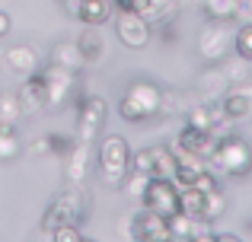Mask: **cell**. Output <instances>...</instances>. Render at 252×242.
<instances>
[{
	"mask_svg": "<svg viewBox=\"0 0 252 242\" xmlns=\"http://www.w3.org/2000/svg\"><path fill=\"white\" fill-rule=\"evenodd\" d=\"M160 93H163L160 83L147 80V77H131L122 89V99H118V115L128 124H144V121L157 118Z\"/></svg>",
	"mask_w": 252,
	"mask_h": 242,
	"instance_id": "obj_1",
	"label": "cell"
},
{
	"mask_svg": "<svg viewBox=\"0 0 252 242\" xmlns=\"http://www.w3.org/2000/svg\"><path fill=\"white\" fill-rule=\"evenodd\" d=\"M211 169L217 175H227V179H246L252 172V143L246 137L233 134H223L214 147V156H211Z\"/></svg>",
	"mask_w": 252,
	"mask_h": 242,
	"instance_id": "obj_2",
	"label": "cell"
},
{
	"mask_svg": "<svg viewBox=\"0 0 252 242\" xmlns=\"http://www.w3.org/2000/svg\"><path fill=\"white\" fill-rule=\"evenodd\" d=\"M83 217H86V191L77 182H67L64 188H58L55 198L45 207L42 230H45V236H48V230H55V226H61V223H83Z\"/></svg>",
	"mask_w": 252,
	"mask_h": 242,
	"instance_id": "obj_3",
	"label": "cell"
},
{
	"mask_svg": "<svg viewBox=\"0 0 252 242\" xmlns=\"http://www.w3.org/2000/svg\"><path fill=\"white\" fill-rule=\"evenodd\" d=\"M131 143L125 140L122 134H105L102 140H99V153H96V162H99V175H102V182L109 188H122L125 175H128L131 169Z\"/></svg>",
	"mask_w": 252,
	"mask_h": 242,
	"instance_id": "obj_4",
	"label": "cell"
},
{
	"mask_svg": "<svg viewBox=\"0 0 252 242\" xmlns=\"http://www.w3.org/2000/svg\"><path fill=\"white\" fill-rule=\"evenodd\" d=\"M195 48H198V57H201L204 64H223L227 54L233 51V32H230V23L208 19V23L198 29Z\"/></svg>",
	"mask_w": 252,
	"mask_h": 242,
	"instance_id": "obj_5",
	"label": "cell"
},
{
	"mask_svg": "<svg viewBox=\"0 0 252 242\" xmlns=\"http://www.w3.org/2000/svg\"><path fill=\"white\" fill-rule=\"evenodd\" d=\"M105 118H109V106H105L102 96H96V93L80 96L77 99V140L96 143L105 128Z\"/></svg>",
	"mask_w": 252,
	"mask_h": 242,
	"instance_id": "obj_6",
	"label": "cell"
},
{
	"mask_svg": "<svg viewBox=\"0 0 252 242\" xmlns=\"http://www.w3.org/2000/svg\"><path fill=\"white\" fill-rule=\"evenodd\" d=\"M42 77H45V86H48V99H45V108L48 112H61L64 106H67V99L74 96L77 89V77L74 70L67 67H58V64H42Z\"/></svg>",
	"mask_w": 252,
	"mask_h": 242,
	"instance_id": "obj_7",
	"label": "cell"
},
{
	"mask_svg": "<svg viewBox=\"0 0 252 242\" xmlns=\"http://www.w3.org/2000/svg\"><path fill=\"white\" fill-rule=\"evenodd\" d=\"M115 38L128 51H144L154 38V23L144 19L141 13H115Z\"/></svg>",
	"mask_w": 252,
	"mask_h": 242,
	"instance_id": "obj_8",
	"label": "cell"
},
{
	"mask_svg": "<svg viewBox=\"0 0 252 242\" xmlns=\"http://www.w3.org/2000/svg\"><path fill=\"white\" fill-rule=\"evenodd\" d=\"M137 204H141V207H150V211L163 214V217H169V214H176V211H179V185H176L172 179L150 175Z\"/></svg>",
	"mask_w": 252,
	"mask_h": 242,
	"instance_id": "obj_9",
	"label": "cell"
},
{
	"mask_svg": "<svg viewBox=\"0 0 252 242\" xmlns=\"http://www.w3.org/2000/svg\"><path fill=\"white\" fill-rule=\"evenodd\" d=\"M122 233H128V236L137 239V242H172L166 217L150 211V207H141V211L128 220V230H122Z\"/></svg>",
	"mask_w": 252,
	"mask_h": 242,
	"instance_id": "obj_10",
	"label": "cell"
},
{
	"mask_svg": "<svg viewBox=\"0 0 252 242\" xmlns=\"http://www.w3.org/2000/svg\"><path fill=\"white\" fill-rule=\"evenodd\" d=\"M64 10H67L77 23L102 29L105 23H112L115 6H112V0H64Z\"/></svg>",
	"mask_w": 252,
	"mask_h": 242,
	"instance_id": "obj_11",
	"label": "cell"
},
{
	"mask_svg": "<svg viewBox=\"0 0 252 242\" xmlns=\"http://www.w3.org/2000/svg\"><path fill=\"white\" fill-rule=\"evenodd\" d=\"M45 99H48V86H45V77L42 67L32 70V74L23 77V83L16 86V102L23 108V115H35L45 108Z\"/></svg>",
	"mask_w": 252,
	"mask_h": 242,
	"instance_id": "obj_12",
	"label": "cell"
},
{
	"mask_svg": "<svg viewBox=\"0 0 252 242\" xmlns=\"http://www.w3.org/2000/svg\"><path fill=\"white\" fill-rule=\"evenodd\" d=\"M61 160H64V175H67V182H77V185H80L86 179V172H90V162H93V143L77 140Z\"/></svg>",
	"mask_w": 252,
	"mask_h": 242,
	"instance_id": "obj_13",
	"label": "cell"
},
{
	"mask_svg": "<svg viewBox=\"0 0 252 242\" xmlns=\"http://www.w3.org/2000/svg\"><path fill=\"white\" fill-rule=\"evenodd\" d=\"M3 61L13 74H23V77L42 67V57H38V51L32 48V45H10V48L3 51Z\"/></svg>",
	"mask_w": 252,
	"mask_h": 242,
	"instance_id": "obj_14",
	"label": "cell"
},
{
	"mask_svg": "<svg viewBox=\"0 0 252 242\" xmlns=\"http://www.w3.org/2000/svg\"><path fill=\"white\" fill-rule=\"evenodd\" d=\"M48 61H51V64H58V67L74 70V74H80V70L86 67V61H83V54H80V48H77L74 38H61V42L51 45Z\"/></svg>",
	"mask_w": 252,
	"mask_h": 242,
	"instance_id": "obj_15",
	"label": "cell"
},
{
	"mask_svg": "<svg viewBox=\"0 0 252 242\" xmlns=\"http://www.w3.org/2000/svg\"><path fill=\"white\" fill-rule=\"evenodd\" d=\"M220 108H223V115H227L230 121H243V118L252 115V102H249V96L240 89V83H230L227 86V93L220 96Z\"/></svg>",
	"mask_w": 252,
	"mask_h": 242,
	"instance_id": "obj_16",
	"label": "cell"
},
{
	"mask_svg": "<svg viewBox=\"0 0 252 242\" xmlns=\"http://www.w3.org/2000/svg\"><path fill=\"white\" fill-rule=\"evenodd\" d=\"M74 42H77V48H80L86 64H99L105 57V42H102V32H99L96 26H83V32Z\"/></svg>",
	"mask_w": 252,
	"mask_h": 242,
	"instance_id": "obj_17",
	"label": "cell"
},
{
	"mask_svg": "<svg viewBox=\"0 0 252 242\" xmlns=\"http://www.w3.org/2000/svg\"><path fill=\"white\" fill-rule=\"evenodd\" d=\"M227 86H230V80H227V74H223V70H208V74L198 77L195 93H198V99L211 102V99H220V96L227 93Z\"/></svg>",
	"mask_w": 252,
	"mask_h": 242,
	"instance_id": "obj_18",
	"label": "cell"
},
{
	"mask_svg": "<svg viewBox=\"0 0 252 242\" xmlns=\"http://www.w3.org/2000/svg\"><path fill=\"white\" fill-rule=\"evenodd\" d=\"M243 13V0H201V16L217 23H233Z\"/></svg>",
	"mask_w": 252,
	"mask_h": 242,
	"instance_id": "obj_19",
	"label": "cell"
},
{
	"mask_svg": "<svg viewBox=\"0 0 252 242\" xmlns=\"http://www.w3.org/2000/svg\"><path fill=\"white\" fill-rule=\"evenodd\" d=\"M23 153V137H19V128L10 121H0V162H13Z\"/></svg>",
	"mask_w": 252,
	"mask_h": 242,
	"instance_id": "obj_20",
	"label": "cell"
},
{
	"mask_svg": "<svg viewBox=\"0 0 252 242\" xmlns=\"http://www.w3.org/2000/svg\"><path fill=\"white\" fill-rule=\"evenodd\" d=\"M198 220H201V217H191V214H185V211L169 214L166 223H169L172 242H195V226H198Z\"/></svg>",
	"mask_w": 252,
	"mask_h": 242,
	"instance_id": "obj_21",
	"label": "cell"
},
{
	"mask_svg": "<svg viewBox=\"0 0 252 242\" xmlns=\"http://www.w3.org/2000/svg\"><path fill=\"white\" fill-rule=\"evenodd\" d=\"M150 156H154V175L176 182V166L179 162H176L172 147H166V143H154V147H150Z\"/></svg>",
	"mask_w": 252,
	"mask_h": 242,
	"instance_id": "obj_22",
	"label": "cell"
},
{
	"mask_svg": "<svg viewBox=\"0 0 252 242\" xmlns=\"http://www.w3.org/2000/svg\"><path fill=\"white\" fill-rule=\"evenodd\" d=\"M189 108V93L182 89H163L160 93V118H176V115H185Z\"/></svg>",
	"mask_w": 252,
	"mask_h": 242,
	"instance_id": "obj_23",
	"label": "cell"
},
{
	"mask_svg": "<svg viewBox=\"0 0 252 242\" xmlns=\"http://www.w3.org/2000/svg\"><path fill=\"white\" fill-rule=\"evenodd\" d=\"M223 214H227V194H223L220 188H211V191H204V211H201V220H208V223H217Z\"/></svg>",
	"mask_w": 252,
	"mask_h": 242,
	"instance_id": "obj_24",
	"label": "cell"
},
{
	"mask_svg": "<svg viewBox=\"0 0 252 242\" xmlns=\"http://www.w3.org/2000/svg\"><path fill=\"white\" fill-rule=\"evenodd\" d=\"M233 54L243 57L246 64H252V23L240 26V29L233 32Z\"/></svg>",
	"mask_w": 252,
	"mask_h": 242,
	"instance_id": "obj_25",
	"label": "cell"
},
{
	"mask_svg": "<svg viewBox=\"0 0 252 242\" xmlns=\"http://www.w3.org/2000/svg\"><path fill=\"white\" fill-rule=\"evenodd\" d=\"M147 179H150V175H141V172H134V169H128V175H125V182H122V188H118V191H125L131 201H141Z\"/></svg>",
	"mask_w": 252,
	"mask_h": 242,
	"instance_id": "obj_26",
	"label": "cell"
},
{
	"mask_svg": "<svg viewBox=\"0 0 252 242\" xmlns=\"http://www.w3.org/2000/svg\"><path fill=\"white\" fill-rule=\"evenodd\" d=\"M19 118H23V108H19V102H16V93H3V89H0V121L16 124Z\"/></svg>",
	"mask_w": 252,
	"mask_h": 242,
	"instance_id": "obj_27",
	"label": "cell"
},
{
	"mask_svg": "<svg viewBox=\"0 0 252 242\" xmlns=\"http://www.w3.org/2000/svg\"><path fill=\"white\" fill-rule=\"evenodd\" d=\"M45 140H48V153L51 156H64L70 147L77 143V137L70 134H58V131H51V134H45Z\"/></svg>",
	"mask_w": 252,
	"mask_h": 242,
	"instance_id": "obj_28",
	"label": "cell"
},
{
	"mask_svg": "<svg viewBox=\"0 0 252 242\" xmlns=\"http://www.w3.org/2000/svg\"><path fill=\"white\" fill-rule=\"evenodd\" d=\"M48 236L55 242H80V239H86L80 223H61V226H55V230H48Z\"/></svg>",
	"mask_w": 252,
	"mask_h": 242,
	"instance_id": "obj_29",
	"label": "cell"
},
{
	"mask_svg": "<svg viewBox=\"0 0 252 242\" xmlns=\"http://www.w3.org/2000/svg\"><path fill=\"white\" fill-rule=\"evenodd\" d=\"M131 169L141 172V175H154V156H150V147L131 153Z\"/></svg>",
	"mask_w": 252,
	"mask_h": 242,
	"instance_id": "obj_30",
	"label": "cell"
},
{
	"mask_svg": "<svg viewBox=\"0 0 252 242\" xmlns=\"http://www.w3.org/2000/svg\"><path fill=\"white\" fill-rule=\"evenodd\" d=\"M115 13H147V0H112Z\"/></svg>",
	"mask_w": 252,
	"mask_h": 242,
	"instance_id": "obj_31",
	"label": "cell"
},
{
	"mask_svg": "<svg viewBox=\"0 0 252 242\" xmlns=\"http://www.w3.org/2000/svg\"><path fill=\"white\" fill-rule=\"evenodd\" d=\"M223 74H227V80L230 83H236V80H246V61L243 57H236V61H227V67H223Z\"/></svg>",
	"mask_w": 252,
	"mask_h": 242,
	"instance_id": "obj_32",
	"label": "cell"
},
{
	"mask_svg": "<svg viewBox=\"0 0 252 242\" xmlns=\"http://www.w3.org/2000/svg\"><path fill=\"white\" fill-rule=\"evenodd\" d=\"M243 239V233H233V230H211V242H236Z\"/></svg>",
	"mask_w": 252,
	"mask_h": 242,
	"instance_id": "obj_33",
	"label": "cell"
},
{
	"mask_svg": "<svg viewBox=\"0 0 252 242\" xmlns=\"http://www.w3.org/2000/svg\"><path fill=\"white\" fill-rule=\"evenodd\" d=\"M29 153H32V156H45V153H48V140H45V134L35 137V140L29 143Z\"/></svg>",
	"mask_w": 252,
	"mask_h": 242,
	"instance_id": "obj_34",
	"label": "cell"
},
{
	"mask_svg": "<svg viewBox=\"0 0 252 242\" xmlns=\"http://www.w3.org/2000/svg\"><path fill=\"white\" fill-rule=\"evenodd\" d=\"M10 29H13L10 13H3V10H0V38H6V35H10Z\"/></svg>",
	"mask_w": 252,
	"mask_h": 242,
	"instance_id": "obj_35",
	"label": "cell"
}]
</instances>
